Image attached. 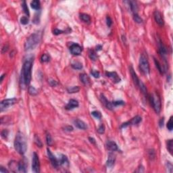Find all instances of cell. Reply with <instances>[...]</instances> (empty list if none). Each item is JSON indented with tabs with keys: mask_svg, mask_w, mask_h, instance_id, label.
Listing matches in <instances>:
<instances>
[{
	"mask_svg": "<svg viewBox=\"0 0 173 173\" xmlns=\"http://www.w3.org/2000/svg\"><path fill=\"white\" fill-rule=\"evenodd\" d=\"M29 18L28 16H22V18H20V23L22 24H24V25H26L29 23Z\"/></svg>",
	"mask_w": 173,
	"mask_h": 173,
	"instance_id": "cell-37",
	"label": "cell"
},
{
	"mask_svg": "<svg viewBox=\"0 0 173 173\" xmlns=\"http://www.w3.org/2000/svg\"><path fill=\"white\" fill-rule=\"evenodd\" d=\"M17 102L16 98H12V99H4L3 101L1 102L0 103V110L1 112H3V110H6L10 106L14 105Z\"/></svg>",
	"mask_w": 173,
	"mask_h": 173,
	"instance_id": "cell-6",
	"label": "cell"
},
{
	"mask_svg": "<svg viewBox=\"0 0 173 173\" xmlns=\"http://www.w3.org/2000/svg\"><path fill=\"white\" fill-rule=\"evenodd\" d=\"M130 72H131V75L132 79L133 80L134 83H135V85H137L138 86L139 84V82H140V80L138 78L137 75L136 74V72L134 71V69L133 68V67L130 68Z\"/></svg>",
	"mask_w": 173,
	"mask_h": 173,
	"instance_id": "cell-20",
	"label": "cell"
},
{
	"mask_svg": "<svg viewBox=\"0 0 173 173\" xmlns=\"http://www.w3.org/2000/svg\"><path fill=\"white\" fill-rule=\"evenodd\" d=\"M113 106L114 107H116V106H122L125 104V102L123 101H115V102H112Z\"/></svg>",
	"mask_w": 173,
	"mask_h": 173,
	"instance_id": "cell-41",
	"label": "cell"
},
{
	"mask_svg": "<svg viewBox=\"0 0 173 173\" xmlns=\"http://www.w3.org/2000/svg\"><path fill=\"white\" fill-rule=\"evenodd\" d=\"M64 128V131H73V128L71 126H66Z\"/></svg>",
	"mask_w": 173,
	"mask_h": 173,
	"instance_id": "cell-50",
	"label": "cell"
},
{
	"mask_svg": "<svg viewBox=\"0 0 173 173\" xmlns=\"http://www.w3.org/2000/svg\"><path fill=\"white\" fill-rule=\"evenodd\" d=\"M129 5H130V8H131V10L132 12L133 13V14H137L138 11V6L137 3L134 1H131L128 2Z\"/></svg>",
	"mask_w": 173,
	"mask_h": 173,
	"instance_id": "cell-23",
	"label": "cell"
},
{
	"mask_svg": "<svg viewBox=\"0 0 173 173\" xmlns=\"http://www.w3.org/2000/svg\"><path fill=\"white\" fill-rule=\"evenodd\" d=\"M149 101L156 113L159 114L161 111V100L160 96L157 93L151 95L149 96Z\"/></svg>",
	"mask_w": 173,
	"mask_h": 173,
	"instance_id": "cell-5",
	"label": "cell"
},
{
	"mask_svg": "<svg viewBox=\"0 0 173 173\" xmlns=\"http://www.w3.org/2000/svg\"><path fill=\"white\" fill-rule=\"evenodd\" d=\"M106 75L107 76V77L110 78L113 80V82H114L115 83H118L121 80L120 78L119 77L118 74L116 72H106Z\"/></svg>",
	"mask_w": 173,
	"mask_h": 173,
	"instance_id": "cell-13",
	"label": "cell"
},
{
	"mask_svg": "<svg viewBox=\"0 0 173 173\" xmlns=\"http://www.w3.org/2000/svg\"><path fill=\"white\" fill-rule=\"evenodd\" d=\"M29 93L31 95L35 96V95H37L38 94V91L36 89L34 86H31L29 87Z\"/></svg>",
	"mask_w": 173,
	"mask_h": 173,
	"instance_id": "cell-31",
	"label": "cell"
},
{
	"mask_svg": "<svg viewBox=\"0 0 173 173\" xmlns=\"http://www.w3.org/2000/svg\"><path fill=\"white\" fill-rule=\"evenodd\" d=\"M71 66L74 69H76V70H81L83 68V64H81L80 62H76L74 63H72Z\"/></svg>",
	"mask_w": 173,
	"mask_h": 173,
	"instance_id": "cell-32",
	"label": "cell"
},
{
	"mask_svg": "<svg viewBox=\"0 0 173 173\" xmlns=\"http://www.w3.org/2000/svg\"><path fill=\"white\" fill-rule=\"evenodd\" d=\"M148 154H149V157L151 159H154L155 157V151L153 149H149L148 151Z\"/></svg>",
	"mask_w": 173,
	"mask_h": 173,
	"instance_id": "cell-47",
	"label": "cell"
},
{
	"mask_svg": "<svg viewBox=\"0 0 173 173\" xmlns=\"http://www.w3.org/2000/svg\"><path fill=\"white\" fill-rule=\"evenodd\" d=\"M83 49L81 47V46L77 44V43H72L70 47V51L72 55H79L81 54Z\"/></svg>",
	"mask_w": 173,
	"mask_h": 173,
	"instance_id": "cell-9",
	"label": "cell"
},
{
	"mask_svg": "<svg viewBox=\"0 0 173 173\" xmlns=\"http://www.w3.org/2000/svg\"><path fill=\"white\" fill-rule=\"evenodd\" d=\"M63 32H64L63 31H61V30H59V29H55L54 30L53 33H54V35H60V34L63 33Z\"/></svg>",
	"mask_w": 173,
	"mask_h": 173,
	"instance_id": "cell-48",
	"label": "cell"
},
{
	"mask_svg": "<svg viewBox=\"0 0 173 173\" xmlns=\"http://www.w3.org/2000/svg\"><path fill=\"white\" fill-rule=\"evenodd\" d=\"M173 116H170V119H169V121L168 122V124H167V128L168 129L171 131L173 130Z\"/></svg>",
	"mask_w": 173,
	"mask_h": 173,
	"instance_id": "cell-36",
	"label": "cell"
},
{
	"mask_svg": "<svg viewBox=\"0 0 173 173\" xmlns=\"http://www.w3.org/2000/svg\"><path fill=\"white\" fill-rule=\"evenodd\" d=\"M80 81L85 85H88L90 83V79L89 76L86 74H81L80 75Z\"/></svg>",
	"mask_w": 173,
	"mask_h": 173,
	"instance_id": "cell-22",
	"label": "cell"
},
{
	"mask_svg": "<svg viewBox=\"0 0 173 173\" xmlns=\"http://www.w3.org/2000/svg\"><path fill=\"white\" fill-rule=\"evenodd\" d=\"M133 19L135 20V22L138 24H141L143 23V19L141 18L140 16L138 15V14H133Z\"/></svg>",
	"mask_w": 173,
	"mask_h": 173,
	"instance_id": "cell-34",
	"label": "cell"
},
{
	"mask_svg": "<svg viewBox=\"0 0 173 173\" xmlns=\"http://www.w3.org/2000/svg\"><path fill=\"white\" fill-rule=\"evenodd\" d=\"M167 149H168V151L170 152V154L172 155L173 151V141L172 139L168 140L167 142Z\"/></svg>",
	"mask_w": 173,
	"mask_h": 173,
	"instance_id": "cell-30",
	"label": "cell"
},
{
	"mask_svg": "<svg viewBox=\"0 0 173 173\" xmlns=\"http://www.w3.org/2000/svg\"><path fill=\"white\" fill-rule=\"evenodd\" d=\"M49 59H50V57L49 56V55L45 54L42 55L41 58V61L42 62H47L49 61Z\"/></svg>",
	"mask_w": 173,
	"mask_h": 173,
	"instance_id": "cell-38",
	"label": "cell"
},
{
	"mask_svg": "<svg viewBox=\"0 0 173 173\" xmlns=\"http://www.w3.org/2000/svg\"><path fill=\"white\" fill-rule=\"evenodd\" d=\"M91 74H92V76L95 78H99L100 77V73L99 72L97 71H92L91 72Z\"/></svg>",
	"mask_w": 173,
	"mask_h": 173,
	"instance_id": "cell-45",
	"label": "cell"
},
{
	"mask_svg": "<svg viewBox=\"0 0 173 173\" xmlns=\"http://www.w3.org/2000/svg\"><path fill=\"white\" fill-rule=\"evenodd\" d=\"M91 115L93 116L95 118H96L97 119H101L102 118V114L98 111H93L91 112Z\"/></svg>",
	"mask_w": 173,
	"mask_h": 173,
	"instance_id": "cell-39",
	"label": "cell"
},
{
	"mask_svg": "<svg viewBox=\"0 0 173 173\" xmlns=\"http://www.w3.org/2000/svg\"><path fill=\"white\" fill-rule=\"evenodd\" d=\"M157 45H158L160 54L162 56V58L164 59V60H166L167 55V49L159 37H157Z\"/></svg>",
	"mask_w": 173,
	"mask_h": 173,
	"instance_id": "cell-8",
	"label": "cell"
},
{
	"mask_svg": "<svg viewBox=\"0 0 173 173\" xmlns=\"http://www.w3.org/2000/svg\"><path fill=\"white\" fill-rule=\"evenodd\" d=\"M47 156H48L49 159L50 160V162H51V164L52 166L57 168L58 166H59V162H58V160L55 157V156L54 154L51 153V151H50V149H49V148L47 149Z\"/></svg>",
	"mask_w": 173,
	"mask_h": 173,
	"instance_id": "cell-11",
	"label": "cell"
},
{
	"mask_svg": "<svg viewBox=\"0 0 173 173\" xmlns=\"http://www.w3.org/2000/svg\"><path fill=\"white\" fill-rule=\"evenodd\" d=\"M59 162V164L64 166H69V162L68 160V157L64 154H60L59 158L58 159Z\"/></svg>",
	"mask_w": 173,
	"mask_h": 173,
	"instance_id": "cell-14",
	"label": "cell"
},
{
	"mask_svg": "<svg viewBox=\"0 0 173 173\" xmlns=\"http://www.w3.org/2000/svg\"><path fill=\"white\" fill-rule=\"evenodd\" d=\"M33 63V57H30L26 59L23 63V68L21 71L20 81L24 85H28L31 80V70Z\"/></svg>",
	"mask_w": 173,
	"mask_h": 173,
	"instance_id": "cell-1",
	"label": "cell"
},
{
	"mask_svg": "<svg viewBox=\"0 0 173 173\" xmlns=\"http://www.w3.org/2000/svg\"><path fill=\"white\" fill-rule=\"evenodd\" d=\"M35 143L37 144V146L40 147V148H41L42 147L41 141V140H40L39 137H37V136H35Z\"/></svg>",
	"mask_w": 173,
	"mask_h": 173,
	"instance_id": "cell-40",
	"label": "cell"
},
{
	"mask_svg": "<svg viewBox=\"0 0 173 173\" xmlns=\"http://www.w3.org/2000/svg\"><path fill=\"white\" fill-rule=\"evenodd\" d=\"M39 41H40V36L37 33H34L29 36L24 43L25 51L34 49L38 45Z\"/></svg>",
	"mask_w": 173,
	"mask_h": 173,
	"instance_id": "cell-3",
	"label": "cell"
},
{
	"mask_svg": "<svg viewBox=\"0 0 173 173\" xmlns=\"http://www.w3.org/2000/svg\"><path fill=\"white\" fill-rule=\"evenodd\" d=\"M9 171L7 170V169H5L3 166H1L0 168V173H8Z\"/></svg>",
	"mask_w": 173,
	"mask_h": 173,
	"instance_id": "cell-52",
	"label": "cell"
},
{
	"mask_svg": "<svg viewBox=\"0 0 173 173\" xmlns=\"http://www.w3.org/2000/svg\"><path fill=\"white\" fill-rule=\"evenodd\" d=\"M80 91V87L79 86H74L68 87L67 89V91L69 93H78Z\"/></svg>",
	"mask_w": 173,
	"mask_h": 173,
	"instance_id": "cell-26",
	"label": "cell"
},
{
	"mask_svg": "<svg viewBox=\"0 0 173 173\" xmlns=\"http://www.w3.org/2000/svg\"><path fill=\"white\" fill-rule=\"evenodd\" d=\"M138 86L139 87V89H140V90L142 91V93H143V94H145V95H147V93H148L147 88H146L145 85L144 84H143V83L141 80H140V82H139V84Z\"/></svg>",
	"mask_w": 173,
	"mask_h": 173,
	"instance_id": "cell-27",
	"label": "cell"
},
{
	"mask_svg": "<svg viewBox=\"0 0 173 173\" xmlns=\"http://www.w3.org/2000/svg\"><path fill=\"white\" fill-rule=\"evenodd\" d=\"M22 7H23V11H24V12L27 15V16L29 17V15H30V14H29V8H28V7H27V5H26V3L25 1H24L23 2Z\"/></svg>",
	"mask_w": 173,
	"mask_h": 173,
	"instance_id": "cell-33",
	"label": "cell"
},
{
	"mask_svg": "<svg viewBox=\"0 0 173 173\" xmlns=\"http://www.w3.org/2000/svg\"><path fill=\"white\" fill-rule=\"evenodd\" d=\"M140 122H141V117H140L139 116H136L133 118H132L130 121L123 123L121 126V128H125L129 125H137L139 124Z\"/></svg>",
	"mask_w": 173,
	"mask_h": 173,
	"instance_id": "cell-10",
	"label": "cell"
},
{
	"mask_svg": "<svg viewBox=\"0 0 173 173\" xmlns=\"http://www.w3.org/2000/svg\"><path fill=\"white\" fill-rule=\"evenodd\" d=\"M26 164L24 161H20L18 163V170L20 173H26Z\"/></svg>",
	"mask_w": 173,
	"mask_h": 173,
	"instance_id": "cell-21",
	"label": "cell"
},
{
	"mask_svg": "<svg viewBox=\"0 0 173 173\" xmlns=\"http://www.w3.org/2000/svg\"><path fill=\"white\" fill-rule=\"evenodd\" d=\"M89 56L90 59L91 60H93V61H95L97 60V58L96 53L95 52V51H93V49H89Z\"/></svg>",
	"mask_w": 173,
	"mask_h": 173,
	"instance_id": "cell-29",
	"label": "cell"
},
{
	"mask_svg": "<svg viewBox=\"0 0 173 173\" xmlns=\"http://www.w3.org/2000/svg\"><path fill=\"white\" fill-rule=\"evenodd\" d=\"M102 45H97V46L96 47V51H100V50H102Z\"/></svg>",
	"mask_w": 173,
	"mask_h": 173,
	"instance_id": "cell-55",
	"label": "cell"
},
{
	"mask_svg": "<svg viewBox=\"0 0 173 173\" xmlns=\"http://www.w3.org/2000/svg\"><path fill=\"white\" fill-rule=\"evenodd\" d=\"M74 125L77 126V128L82 130H85L87 128V125L85 122H84L83 120H80L79 119H76L74 121Z\"/></svg>",
	"mask_w": 173,
	"mask_h": 173,
	"instance_id": "cell-18",
	"label": "cell"
},
{
	"mask_svg": "<svg viewBox=\"0 0 173 173\" xmlns=\"http://www.w3.org/2000/svg\"><path fill=\"white\" fill-rule=\"evenodd\" d=\"M89 141L91 143H93V144H95V140L93 138L89 137Z\"/></svg>",
	"mask_w": 173,
	"mask_h": 173,
	"instance_id": "cell-54",
	"label": "cell"
},
{
	"mask_svg": "<svg viewBox=\"0 0 173 173\" xmlns=\"http://www.w3.org/2000/svg\"><path fill=\"white\" fill-rule=\"evenodd\" d=\"M106 147L107 149L110 151H115L118 149V145H116L114 141H108L106 143Z\"/></svg>",
	"mask_w": 173,
	"mask_h": 173,
	"instance_id": "cell-19",
	"label": "cell"
},
{
	"mask_svg": "<svg viewBox=\"0 0 173 173\" xmlns=\"http://www.w3.org/2000/svg\"><path fill=\"white\" fill-rule=\"evenodd\" d=\"M46 143L49 146H51V145L53 144V140L50 134H47L46 135Z\"/></svg>",
	"mask_w": 173,
	"mask_h": 173,
	"instance_id": "cell-35",
	"label": "cell"
},
{
	"mask_svg": "<svg viewBox=\"0 0 173 173\" xmlns=\"http://www.w3.org/2000/svg\"><path fill=\"white\" fill-rule=\"evenodd\" d=\"M166 166H167V168H168V172L170 173H173V164L170 163V162H167Z\"/></svg>",
	"mask_w": 173,
	"mask_h": 173,
	"instance_id": "cell-43",
	"label": "cell"
},
{
	"mask_svg": "<svg viewBox=\"0 0 173 173\" xmlns=\"http://www.w3.org/2000/svg\"><path fill=\"white\" fill-rule=\"evenodd\" d=\"M116 161V156L113 153H110L108 155V160L106 162V165L107 166L110 167V168H112L114 164H115Z\"/></svg>",
	"mask_w": 173,
	"mask_h": 173,
	"instance_id": "cell-17",
	"label": "cell"
},
{
	"mask_svg": "<svg viewBox=\"0 0 173 173\" xmlns=\"http://www.w3.org/2000/svg\"><path fill=\"white\" fill-rule=\"evenodd\" d=\"M5 75H6L5 74H3V75H1V79H0V81H1V82L3 81V78H4V77H5Z\"/></svg>",
	"mask_w": 173,
	"mask_h": 173,
	"instance_id": "cell-56",
	"label": "cell"
},
{
	"mask_svg": "<svg viewBox=\"0 0 173 173\" xmlns=\"http://www.w3.org/2000/svg\"><path fill=\"white\" fill-rule=\"evenodd\" d=\"M97 132L99 134H103L105 132V126L103 125H101L99 126V127L97 129Z\"/></svg>",
	"mask_w": 173,
	"mask_h": 173,
	"instance_id": "cell-42",
	"label": "cell"
},
{
	"mask_svg": "<svg viewBox=\"0 0 173 173\" xmlns=\"http://www.w3.org/2000/svg\"><path fill=\"white\" fill-rule=\"evenodd\" d=\"M106 23H107V25H108V27H110V26H112V20L109 16H108L106 17Z\"/></svg>",
	"mask_w": 173,
	"mask_h": 173,
	"instance_id": "cell-46",
	"label": "cell"
},
{
	"mask_svg": "<svg viewBox=\"0 0 173 173\" xmlns=\"http://www.w3.org/2000/svg\"><path fill=\"white\" fill-rule=\"evenodd\" d=\"M154 62H155V64H156V68H157L158 71L160 72V74H164V71L163 68L162 67V65L160 64V62L157 61L156 58H154Z\"/></svg>",
	"mask_w": 173,
	"mask_h": 173,
	"instance_id": "cell-28",
	"label": "cell"
},
{
	"mask_svg": "<svg viewBox=\"0 0 173 173\" xmlns=\"http://www.w3.org/2000/svg\"><path fill=\"white\" fill-rule=\"evenodd\" d=\"M164 121V118H161L160 120V122H159V125H160V127H162V126H163Z\"/></svg>",
	"mask_w": 173,
	"mask_h": 173,
	"instance_id": "cell-53",
	"label": "cell"
},
{
	"mask_svg": "<svg viewBox=\"0 0 173 173\" xmlns=\"http://www.w3.org/2000/svg\"><path fill=\"white\" fill-rule=\"evenodd\" d=\"M139 68L142 72L145 75H147L150 72V68H149V64L148 62L147 56L143 54H142L139 58Z\"/></svg>",
	"mask_w": 173,
	"mask_h": 173,
	"instance_id": "cell-4",
	"label": "cell"
},
{
	"mask_svg": "<svg viewBox=\"0 0 173 173\" xmlns=\"http://www.w3.org/2000/svg\"><path fill=\"white\" fill-rule=\"evenodd\" d=\"M154 16L155 20L157 23V24L160 26H162L164 24V22L163 17L162 16L161 13L158 11V10H155V12L154 13Z\"/></svg>",
	"mask_w": 173,
	"mask_h": 173,
	"instance_id": "cell-12",
	"label": "cell"
},
{
	"mask_svg": "<svg viewBox=\"0 0 173 173\" xmlns=\"http://www.w3.org/2000/svg\"><path fill=\"white\" fill-rule=\"evenodd\" d=\"M1 137H2V138H3V139H7V137H8V130H6V129H4V130H3L2 131H1Z\"/></svg>",
	"mask_w": 173,
	"mask_h": 173,
	"instance_id": "cell-44",
	"label": "cell"
},
{
	"mask_svg": "<svg viewBox=\"0 0 173 173\" xmlns=\"http://www.w3.org/2000/svg\"><path fill=\"white\" fill-rule=\"evenodd\" d=\"M100 99H101V102H102L103 104L107 108V109L112 110L114 108V107L113 106L112 102H109V101H108V99H106V97L104 96L103 94L101 95V96H100Z\"/></svg>",
	"mask_w": 173,
	"mask_h": 173,
	"instance_id": "cell-15",
	"label": "cell"
},
{
	"mask_svg": "<svg viewBox=\"0 0 173 173\" xmlns=\"http://www.w3.org/2000/svg\"><path fill=\"white\" fill-rule=\"evenodd\" d=\"M80 18L81 20H83L84 23L90 24L91 23V17L89 15L86 14H80Z\"/></svg>",
	"mask_w": 173,
	"mask_h": 173,
	"instance_id": "cell-24",
	"label": "cell"
},
{
	"mask_svg": "<svg viewBox=\"0 0 173 173\" xmlns=\"http://www.w3.org/2000/svg\"><path fill=\"white\" fill-rule=\"evenodd\" d=\"M79 102H78V101H77V100H75V99H71V100H69V102H68V104L66 106V107H65V108H66V110H72L74 109V108H77V107H79Z\"/></svg>",
	"mask_w": 173,
	"mask_h": 173,
	"instance_id": "cell-16",
	"label": "cell"
},
{
	"mask_svg": "<svg viewBox=\"0 0 173 173\" xmlns=\"http://www.w3.org/2000/svg\"><path fill=\"white\" fill-rule=\"evenodd\" d=\"M14 148L18 154L24 155L27 149L26 139L22 133L18 132L14 140Z\"/></svg>",
	"mask_w": 173,
	"mask_h": 173,
	"instance_id": "cell-2",
	"label": "cell"
},
{
	"mask_svg": "<svg viewBox=\"0 0 173 173\" xmlns=\"http://www.w3.org/2000/svg\"><path fill=\"white\" fill-rule=\"evenodd\" d=\"M8 50V45H5L3 47V48H2V51H1V52H2V54H3V53H6Z\"/></svg>",
	"mask_w": 173,
	"mask_h": 173,
	"instance_id": "cell-51",
	"label": "cell"
},
{
	"mask_svg": "<svg viewBox=\"0 0 173 173\" xmlns=\"http://www.w3.org/2000/svg\"><path fill=\"white\" fill-rule=\"evenodd\" d=\"M32 170L34 173H38L40 172V162L38 155L36 152L33 153L32 160Z\"/></svg>",
	"mask_w": 173,
	"mask_h": 173,
	"instance_id": "cell-7",
	"label": "cell"
},
{
	"mask_svg": "<svg viewBox=\"0 0 173 173\" xmlns=\"http://www.w3.org/2000/svg\"><path fill=\"white\" fill-rule=\"evenodd\" d=\"M49 85H50L51 86H55L58 85V83H57L55 80H53V79H49Z\"/></svg>",
	"mask_w": 173,
	"mask_h": 173,
	"instance_id": "cell-49",
	"label": "cell"
},
{
	"mask_svg": "<svg viewBox=\"0 0 173 173\" xmlns=\"http://www.w3.org/2000/svg\"><path fill=\"white\" fill-rule=\"evenodd\" d=\"M31 6L32 9L36 10H38L40 9V1L38 0H34L31 1Z\"/></svg>",
	"mask_w": 173,
	"mask_h": 173,
	"instance_id": "cell-25",
	"label": "cell"
}]
</instances>
